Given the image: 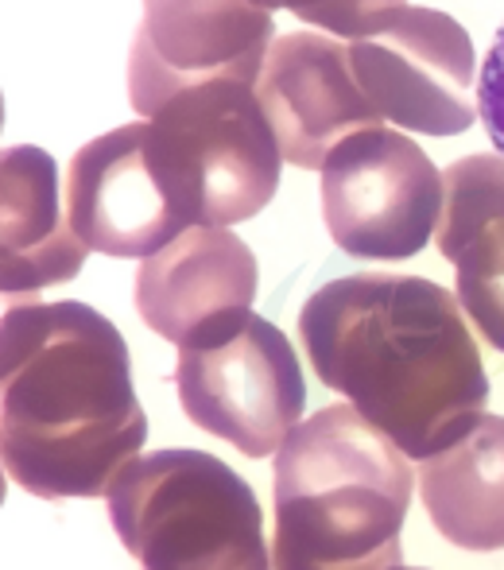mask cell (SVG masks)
I'll return each mask as SVG.
<instances>
[{"instance_id":"6da1fadb","label":"cell","mask_w":504,"mask_h":570,"mask_svg":"<svg viewBox=\"0 0 504 570\" xmlns=\"http://www.w3.org/2000/svg\"><path fill=\"white\" fill-rule=\"evenodd\" d=\"M299 338L326 389L354 400L407 458L443 454L485 420L490 376L462 307L443 284L357 272L299 311Z\"/></svg>"},{"instance_id":"7a4b0ae2","label":"cell","mask_w":504,"mask_h":570,"mask_svg":"<svg viewBox=\"0 0 504 570\" xmlns=\"http://www.w3.org/2000/svg\"><path fill=\"white\" fill-rule=\"evenodd\" d=\"M4 470L43 501L109 497L148 439L128 345L86 303H23L0 326Z\"/></svg>"},{"instance_id":"3957f363","label":"cell","mask_w":504,"mask_h":570,"mask_svg":"<svg viewBox=\"0 0 504 570\" xmlns=\"http://www.w3.org/2000/svg\"><path fill=\"white\" fill-rule=\"evenodd\" d=\"M412 485L404 451L357 407L315 412L271 470V570H396Z\"/></svg>"},{"instance_id":"277c9868","label":"cell","mask_w":504,"mask_h":570,"mask_svg":"<svg viewBox=\"0 0 504 570\" xmlns=\"http://www.w3.org/2000/svg\"><path fill=\"white\" fill-rule=\"evenodd\" d=\"M109 520L140 570H271L260 501L214 454L136 458L109 489Z\"/></svg>"},{"instance_id":"5b68a950","label":"cell","mask_w":504,"mask_h":570,"mask_svg":"<svg viewBox=\"0 0 504 570\" xmlns=\"http://www.w3.org/2000/svg\"><path fill=\"white\" fill-rule=\"evenodd\" d=\"M144 120L190 226L226 229L260 214L279 187V140L245 78L182 86Z\"/></svg>"},{"instance_id":"8992f818","label":"cell","mask_w":504,"mask_h":570,"mask_svg":"<svg viewBox=\"0 0 504 570\" xmlns=\"http://www.w3.org/2000/svg\"><path fill=\"white\" fill-rule=\"evenodd\" d=\"M446 187L427 151L392 128H365L326 156V229L362 261H404L438 233Z\"/></svg>"},{"instance_id":"52a82bcc","label":"cell","mask_w":504,"mask_h":570,"mask_svg":"<svg viewBox=\"0 0 504 570\" xmlns=\"http://www.w3.org/2000/svg\"><path fill=\"white\" fill-rule=\"evenodd\" d=\"M175 384L187 420L234 443L245 458L279 454L307 407L291 342L260 315H249L241 331L214 345L179 350Z\"/></svg>"},{"instance_id":"ba28073f","label":"cell","mask_w":504,"mask_h":570,"mask_svg":"<svg viewBox=\"0 0 504 570\" xmlns=\"http://www.w3.org/2000/svg\"><path fill=\"white\" fill-rule=\"evenodd\" d=\"M349 62L365 98L407 132L458 136L477 120L474 43L435 8L404 4L377 31L349 39Z\"/></svg>"},{"instance_id":"9c48e42d","label":"cell","mask_w":504,"mask_h":570,"mask_svg":"<svg viewBox=\"0 0 504 570\" xmlns=\"http://www.w3.org/2000/svg\"><path fill=\"white\" fill-rule=\"evenodd\" d=\"M67 218L86 248L136 261L195 229L167 179L151 120L121 125L78 148L67 171Z\"/></svg>"},{"instance_id":"30bf717a","label":"cell","mask_w":504,"mask_h":570,"mask_svg":"<svg viewBox=\"0 0 504 570\" xmlns=\"http://www.w3.org/2000/svg\"><path fill=\"white\" fill-rule=\"evenodd\" d=\"M271 43V12L253 0H144V23L128 55L132 109L148 117L167 94L214 78L256 86Z\"/></svg>"},{"instance_id":"8fae6325","label":"cell","mask_w":504,"mask_h":570,"mask_svg":"<svg viewBox=\"0 0 504 570\" xmlns=\"http://www.w3.org/2000/svg\"><path fill=\"white\" fill-rule=\"evenodd\" d=\"M256 284L253 248L229 229L198 226L140 264L136 311L159 338L198 350L241 331L253 315Z\"/></svg>"},{"instance_id":"7c38bea8","label":"cell","mask_w":504,"mask_h":570,"mask_svg":"<svg viewBox=\"0 0 504 570\" xmlns=\"http://www.w3.org/2000/svg\"><path fill=\"white\" fill-rule=\"evenodd\" d=\"M256 101L295 167H323L338 144L384 120L357 82L349 43L318 31H287L271 43Z\"/></svg>"},{"instance_id":"4fadbf2b","label":"cell","mask_w":504,"mask_h":570,"mask_svg":"<svg viewBox=\"0 0 504 570\" xmlns=\"http://www.w3.org/2000/svg\"><path fill=\"white\" fill-rule=\"evenodd\" d=\"M438 248L454 261L458 303L493 350L504 353V156L477 151L443 171Z\"/></svg>"},{"instance_id":"5bb4252c","label":"cell","mask_w":504,"mask_h":570,"mask_svg":"<svg viewBox=\"0 0 504 570\" xmlns=\"http://www.w3.org/2000/svg\"><path fill=\"white\" fill-rule=\"evenodd\" d=\"M86 245L62 222L59 171L43 148L16 144L4 151V210H0V284L4 295H36L82 272Z\"/></svg>"},{"instance_id":"9a60e30c","label":"cell","mask_w":504,"mask_h":570,"mask_svg":"<svg viewBox=\"0 0 504 570\" xmlns=\"http://www.w3.org/2000/svg\"><path fill=\"white\" fill-rule=\"evenodd\" d=\"M419 493L431 524L466 551L504 548V415H485L462 443L427 458Z\"/></svg>"},{"instance_id":"2e32d148","label":"cell","mask_w":504,"mask_h":570,"mask_svg":"<svg viewBox=\"0 0 504 570\" xmlns=\"http://www.w3.org/2000/svg\"><path fill=\"white\" fill-rule=\"evenodd\" d=\"M264 12H284L299 16V20L315 23V28H326L330 36L342 39H362L369 31H377L392 12L407 4V0H253Z\"/></svg>"},{"instance_id":"e0dca14e","label":"cell","mask_w":504,"mask_h":570,"mask_svg":"<svg viewBox=\"0 0 504 570\" xmlns=\"http://www.w3.org/2000/svg\"><path fill=\"white\" fill-rule=\"evenodd\" d=\"M477 109H482V120L493 136V148H497V156H504V23L493 39L482 75H477Z\"/></svg>"},{"instance_id":"ac0fdd59","label":"cell","mask_w":504,"mask_h":570,"mask_svg":"<svg viewBox=\"0 0 504 570\" xmlns=\"http://www.w3.org/2000/svg\"><path fill=\"white\" fill-rule=\"evenodd\" d=\"M396 570H423V567H396Z\"/></svg>"}]
</instances>
